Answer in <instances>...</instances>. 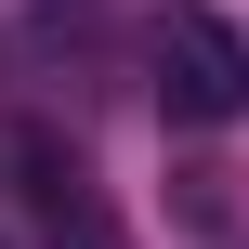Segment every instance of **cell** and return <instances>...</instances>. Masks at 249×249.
<instances>
[{"instance_id":"1","label":"cell","mask_w":249,"mask_h":249,"mask_svg":"<svg viewBox=\"0 0 249 249\" xmlns=\"http://www.w3.org/2000/svg\"><path fill=\"white\" fill-rule=\"evenodd\" d=\"M144 79H158V118H184V131H223L249 105V39L223 26V13H158L144 26Z\"/></svg>"},{"instance_id":"2","label":"cell","mask_w":249,"mask_h":249,"mask_svg":"<svg viewBox=\"0 0 249 249\" xmlns=\"http://www.w3.org/2000/svg\"><path fill=\"white\" fill-rule=\"evenodd\" d=\"M39 236H53V249H118V223H105V197L79 184V197H53V210H39Z\"/></svg>"}]
</instances>
